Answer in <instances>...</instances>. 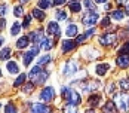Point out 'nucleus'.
Here are the masks:
<instances>
[{"label": "nucleus", "instance_id": "1", "mask_svg": "<svg viewBox=\"0 0 129 113\" xmlns=\"http://www.w3.org/2000/svg\"><path fill=\"white\" fill-rule=\"evenodd\" d=\"M61 97H62V100L67 101V104L79 106L82 103V95L79 94L77 91L70 88V86H64V88L61 89Z\"/></svg>", "mask_w": 129, "mask_h": 113}, {"label": "nucleus", "instance_id": "2", "mask_svg": "<svg viewBox=\"0 0 129 113\" xmlns=\"http://www.w3.org/2000/svg\"><path fill=\"white\" fill-rule=\"evenodd\" d=\"M113 98L116 101V107L122 113L129 112V92H120V94H114Z\"/></svg>", "mask_w": 129, "mask_h": 113}, {"label": "nucleus", "instance_id": "3", "mask_svg": "<svg viewBox=\"0 0 129 113\" xmlns=\"http://www.w3.org/2000/svg\"><path fill=\"white\" fill-rule=\"evenodd\" d=\"M80 86V89L83 91V92H93V91H96V88L100 86V82L98 80H73L71 82V85H77Z\"/></svg>", "mask_w": 129, "mask_h": 113}, {"label": "nucleus", "instance_id": "4", "mask_svg": "<svg viewBox=\"0 0 129 113\" xmlns=\"http://www.w3.org/2000/svg\"><path fill=\"white\" fill-rule=\"evenodd\" d=\"M28 112L30 113H53V109L43 103H28Z\"/></svg>", "mask_w": 129, "mask_h": 113}, {"label": "nucleus", "instance_id": "5", "mask_svg": "<svg viewBox=\"0 0 129 113\" xmlns=\"http://www.w3.org/2000/svg\"><path fill=\"white\" fill-rule=\"evenodd\" d=\"M55 95H56V92H55V89L52 88V86H45L39 94L40 100L45 101V103H51V101H53L55 100Z\"/></svg>", "mask_w": 129, "mask_h": 113}, {"label": "nucleus", "instance_id": "6", "mask_svg": "<svg viewBox=\"0 0 129 113\" xmlns=\"http://www.w3.org/2000/svg\"><path fill=\"white\" fill-rule=\"evenodd\" d=\"M98 13L96 12H86L82 15V24L85 27H92L98 22Z\"/></svg>", "mask_w": 129, "mask_h": 113}, {"label": "nucleus", "instance_id": "7", "mask_svg": "<svg viewBox=\"0 0 129 113\" xmlns=\"http://www.w3.org/2000/svg\"><path fill=\"white\" fill-rule=\"evenodd\" d=\"M117 33H105V34H101L98 37V42L103 45V46H111L113 43H116L117 40Z\"/></svg>", "mask_w": 129, "mask_h": 113}, {"label": "nucleus", "instance_id": "8", "mask_svg": "<svg viewBox=\"0 0 129 113\" xmlns=\"http://www.w3.org/2000/svg\"><path fill=\"white\" fill-rule=\"evenodd\" d=\"M77 70H79L77 61H74V60H68V61H65V63H64V67H62V75H64V76H71V75H74Z\"/></svg>", "mask_w": 129, "mask_h": 113}, {"label": "nucleus", "instance_id": "9", "mask_svg": "<svg viewBox=\"0 0 129 113\" xmlns=\"http://www.w3.org/2000/svg\"><path fill=\"white\" fill-rule=\"evenodd\" d=\"M43 37H45V31H43L42 28H37V30H34V31L30 33V40H31L34 45H40V42H42Z\"/></svg>", "mask_w": 129, "mask_h": 113}, {"label": "nucleus", "instance_id": "10", "mask_svg": "<svg viewBox=\"0 0 129 113\" xmlns=\"http://www.w3.org/2000/svg\"><path fill=\"white\" fill-rule=\"evenodd\" d=\"M116 64L120 69H128L129 67V54H120L116 58Z\"/></svg>", "mask_w": 129, "mask_h": 113}, {"label": "nucleus", "instance_id": "11", "mask_svg": "<svg viewBox=\"0 0 129 113\" xmlns=\"http://www.w3.org/2000/svg\"><path fill=\"white\" fill-rule=\"evenodd\" d=\"M46 31H48L49 34H52V36H55V37H59V34H61V27H59L58 22H53V21H52V22L48 24Z\"/></svg>", "mask_w": 129, "mask_h": 113}, {"label": "nucleus", "instance_id": "12", "mask_svg": "<svg viewBox=\"0 0 129 113\" xmlns=\"http://www.w3.org/2000/svg\"><path fill=\"white\" fill-rule=\"evenodd\" d=\"M76 46H77L76 40H71V39H67V40H62V42H61V48H62V52H64V54L73 51Z\"/></svg>", "mask_w": 129, "mask_h": 113}, {"label": "nucleus", "instance_id": "13", "mask_svg": "<svg viewBox=\"0 0 129 113\" xmlns=\"http://www.w3.org/2000/svg\"><path fill=\"white\" fill-rule=\"evenodd\" d=\"M48 77H49V72L43 70V72H42L40 75H37V76H36V77H34V79H33L31 82H33L34 85H43V83H45V82L48 80Z\"/></svg>", "mask_w": 129, "mask_h": 113}, {"label": "nucleus", "instance_id": "14", "mask_svg": "<svg viewBox=\"0 0 129 113\" xmlns=\"http://www.w3.org/2000/svg\"><path fill=\"white\" fill-rule=\"evenodd\" d=\"M31 16H34V19H37L39 22H42V21L46 19V12L39 9V8H33L31 9Z\"/></svg>", "mask_w": 129, "mask_h": 113}, {"label": "nucleus", "instance_id": "15", "mask_svg": "<svg viewBox=\"0 0 129 113\" xmlns=\"http://www.w3.org/2000/svg\"><path fill=\"white\" fill-rule=\"evenodd\" d=\"M6 70H8L9 75H18L19 73V65H18L16 61L11 60V61H8V64H6Z\"/></svg>", "mask_w": 129, "mask_h": 113}, {"label": "nucleus", "instance_id": "16", "mask_svg": "<svg viewBox=\"0 0 129 113\" xmlns=\"http://www.w3.org/2000/svg\"><path fill=\"white\" fill-rule=\"evenodd\" d=\"M65 34L68 37H77L79 36V27L76 24H68L65 28Z\"/></svg>", "mask_w": 129, "mask_h": 113}, {"label": "nucleus", "instance_id": "17", "mask_svg": "<svg viewBox=\"0 0 129 113\" xmlns=\"http://www.w3.org/2000/svg\"><path fill=\"white\" fill-rule=\"evenodd\" d=\"M93 33H95V28H89V30H86L83 34H79L77 37H76V43H77V45H82V43H83L88 37H90Z\"/></svg>", "mask_w": 129, "mask_h": 113}, {"label": "nucleus", "instance_id": "18", "mask_svg": "<svg viewBox=\"0 0 129 113\" xmlns=\"http://www.w3.org/2000/svg\"><path fill=\"white\" fill-rule=\"evenodd\" d=\"M39 46H40V49H43V51H51L52 48L55 46V43H53L49 37H46V36H45V37L42 39V42H40Z\"/></svg>", "mask_w": 129, "mask_h": 113}, {"label": "nucleus", "instance_id": "19", "mask_svg": "<svg viewBox=\"0 0 129 113\" xmlns=\"http://www.w3.org/2000/svg\"><path fill=\"white\" fill-rule=\"evenodd\" d=\"M68 9H70V12H73V13L80 12V11H82V3H80V0H70Z\"/></svg>", "mask_w": 129, "mask_h": 113}, {"label": "nucleus", "instance_id": "20", "mask_svg": "<svg viewBox=\"0 0 129 113\" xmlns=\"http://www.w3.org/2000/svg\"><path fill=\"white\" fill-rule=\"evenodd\" d=\"M110 70V65L107 63H101V64H96V67H95V73L98 76H105V73Z\"/></svg>", "mask_w": 129, "mask_h": 113}, {"label": "nucleus", "instance_id": "21", "mask_svg": "<svg viewBox=\"0 0 129 113\" xmlns=\"http://www.w3.org/2000/svg\"><path fill=\"white\" fill-rule=\"evenodd\" d=\"M103 113H117V107L114 101H107L103 106Z\"/></svg>", "mask_w": 129, "mask_h": 113}, {"label": "nucleus", "instance_id": "22", "mask_svg": "<svg viewBox=\"0 0 129 113\" xmlns=\"http://www.w3.org/2000/svg\"><path fill=\"white\" fill-rule=\"evenodd\" d=\"M30 45V36H22L16 40V48L18 49H25L27 46Z\"/></svg>", "mask_w": 129, "mask_h": 113}, {"label": "nucleus", "instance_id": "23", "mask_svg": "<svg viewBox=\"0 0 129 113\" xmlns=\"http://www.w3.org/2000/svg\"><path fill=\"white\" fill-rule=\"evenodd\" d=\"M110 18L114 19V21H122V19L125 18V12H123L122 9H116V11L110 12Z\"/></svg>", "mask_w": 129, "mask_h": 113}, {"label": "nucleus", "instance_id": "24", "mask_svg": "<svg viewBox=\"0 0 129 113\" xmlns=\"http://www.w3.org/2000/svg\"><path fill=\"white\" fill-rule=\"evenodd\" d=\"M100 103H101V95H98V94L90 95L89 100H88V104L90 107H96V106H100Z\"/></svg>", "mask_w": 129, "mask_h": 113}, {"label": "nucleus", "instance_id": "25", "mask_svg": "<svg viewBox=\"0 0 129 113\" xmlns=\"http://www.w3.org/2000/svg\"><path fill=\"white\" fill-rule=\"evenodd\" d=\"M43 70H45V69H43L42 65H39V64H37V65H34V67H33V69L30 70V73H28V77H30V79L33 80V79H34V77H36L37 75H40V73H42Z\"/></svg>", "mask_w": 129, "mask_h": 113}, {"label": "nucleus", "instance_id": "26", "mask_svg": "<svg viewBox=\"0 0 129 113\" xmlns=\"http://www.w3.org/2000/svg\"><path fill=\"white\" fill-rule=\"evenodd\" d=\"M12 55V49L11 48H3L0 51V61H8Z\"/></svg>", "mask_w": 129, "mask_h": 113}, {"label": "nucleus", "instance_id": "27", "mask_svg": "<svg viewBox=\"0 0 129 113\" xmlns=\"http://www.w3.org/2000/svg\"><path fill=\"white\" fill-rule=\"evenodd\" d=\"M27 77H28V76H27L25 73H22V75H18L16 80L13 82V88H18V86L24 85V83H25V80H27Z\"/></svg>", "mask_w": 129, "mask_h": 113}, {"label": "nucleus", "instance_id": "28", "mask_svg": "<svg viewBox=\"0 0 129 113\" xmlns=\"http://www.w3.org/2000/svg\"><path fill=\"white\" fill-rule=\"evenodd\" d=\"M119 86L123 92H128L129 91V77H122L119 80Z\"/></svg>", "mask_w": 129, "mask_h": 113}, {"label": "nucleus", "instance_id": "29", "mask_svg": "<svg viewBox=\"0 0 129 113\" xmlns=\"http://www.w3.org/2000/svg\"><path fill=\"white\" fill-rule=\"evenodd\" d=\"M51 6H52V0H39V2H37V8L42 9V11L49 9Z\"/></svg>", "mask_w": 129, "mask_h": 113}, {"label": "nucleus", "instance_id": "30", "mask_svg": "<svg viewBox=\"0 0 129 113\" xmlns=\"http://www.w3.org/2000/svg\"><path fill=\"white\" fill-rule=\"evenodd\" d=\"M83 3H85V8L89 12H96V5H95L93 0H83Z\"/></svg>", "mask_w": 129, "mask_h": 113}, {"label": "nucleus", "instance_id": "31", "mask_svg": "<svg viewBox=\"0 0 129 113\" xmlns=\"http://www.w3.org/2000/svg\"><path fill=\"white\" fill-rule=\"evenodd\" d=\"M5 113H18V107L15 106V103H8L5 106Z\"/></svg>", "mask_w": 129, "mask_h": 113}, {"label": "nucleus", "instance_id": "32", "mask_svg": "<svg viewBox=\"0 0 129 113\" xmlns=\"http://www.w3.org/2000/svg\"><path fill=\"white\" fill-rule=\"evenodd\" d=\"M34 88H36V85H34L33 82H28V83H25V85L22 86V89H21V91H22L24 94H31V92L34 91Z\"/></svg>", "mask_w": 129, "mask_h": 113}, {"label": "nucleus", "instance_id": "33", "mask_svg": "<svg viewBox=\"0 0 129 113\" xmlns=\"http://www.w3.org/2000/svg\"><path fill=\"white\" fill-rule=\"evenodd\" d=\"M51 61H52V57L49 55V54H46V55L40 57L39 61H37V64H39V65H45V64H49Z\"/></svg>", "mask_w": 129, "mask_h": 113}, {"label": "nucleus", "instance_id": "34", "mask_svg": "<svg viewBox=\"0 0 129 113\" xmlns=\"http://www.w3.org/2000/svg\"><path fill=\"white\" fill-rule=\"evenodd\" d=\"M13 15H15L16 18H21V16L24 15V8H22V5H16V6L13 8Z\"/></svg>", "mask_w": 129, "mask_h": 113}, {"label": "nucleus", "instance_id": "35", "mask_svg": "<svg viewBox=\"0 0 129 113\" xmlns=\"http://www.w3.org/2000/svg\"><path fill=\"white\" fill-rule=\"evenodd\" d=\"M21 24L19 22H15V24L12 25V28H11V36H18L19 34V31H21Z\"/></svg>", "mask_w": 129, "mask_h": 113}, {"label": "nucleus", "instance_id": "36", "mask_svg": "<svg viewBox=\"0 0 129 113\" xmlns=\"http://www.w3.org/2000/svg\"><path fill=\"white\" fill-rule=\"evenodd\" d=\"M55 18L59 19V21H65V19H67V12L62 11V9H58V11L55 12Z\"/></svg>", "mask_w": 129, "mask_h": 113}, {"label": "nucleus", "instance_id": "37", "mask_svg": "<svg viewBox=\"0 0 129 113\" xmlns=\"http://www.w3.org/2000/svg\"><path fill=\"white\" fill-rule=\"evenodd\" d=\"M64 113H79L77 106H74V104H67L64 107Z\"/></svg>", "mask_w": 129, "mask_h": 113}, {"label": "nucleus", "instance_id": "38", "mask_svg": "<svg viewBox=\"0 0 129 113\" xmlns=\"http://www.w3.org/2000/svg\"><path fill=\"white\" fill-rule=\"evenodd\" d=\"M30 24H31V15H25V16H24V22L21 24V27H22V28H28Z\"/></svg>", "mask_w": 129, "mask_h": 113}, {"label": "nucleus", "instance_id": "39", "mask_svg": "<svg viewBox=\"0 0 129 113\" xmlns=\"http://www.w3.org/2000/svg\"><path fill=\"white\" fill-rule=\"evenodd\" d=\"M119 54H129V40L125 42V45L119 49Z\"/></svg>", "mask_w": 129, "mask_h": 113}, {"label": "nucleus", "instance_id": "40", "mask_svg": "<svg viewBox=\"0 0 129 113\" xmlns=\"http://www.w3.org/2000/svg\"><path fill=\"white\" fill-rule=\"evenodd\" d=\"M8 11H9V9H8V5L2 3V5H0V16L3 18V16H5V15L8 13Z\"/></svg>", "mask_w": 129, "mask_h": 113}, {"label": "nucleus", "instance_id": "41", "mask_svg": "<svg viewBox=\"0 0 129 113\" xmlns=\"http://www.w3.org/2000/svg\"><path fill=\"white\" fill-rule=\"evenodd\" d=\"M114 88H116V83H110V85H107V92L110 94V95H114L116 92H114Z\"/></svg>", "mask_w": 129, "mask_h": 113}, {"label": "nucleus", "instance_id": "42", "mask_svg": "<svg viewBox=\"0 0 129 113\" xmlns=\"http://www.w3.org/2000/svg\"><path fill=\"white\" fill-rule=\"evenodd\" d=\"M108 25H110V16H105L103 21H101V27L105 28V27H108Z\"/></svg>", "mask_w": 129, "mask_h": 113}, {"label": "nucleus", "instance_id": "43", "mask_svg": "<svg viewBox=\"0 0 129 113\" xmlns=\"http://www.w3.org/2000/svg\"><path fill=\"white\" fill-rule=\"evenodd\" d=\"M52 3H53L55 6H62V5L65 3V0H53Z\"/></svg>", "mask_w": 129, "mask_h": 113}, {"label": "nucleus", "instance_id": "44", "mask_svg": "<svg viewBox=\"0 0 129 113\" xmlns=\"http://www.w3.org/2000/svg\"><path fill=\"white\" fill-rule=\"evenodd\" d=\"M5 27H6V19L0 18V30H5Z\"/></svg>", "mask_w": 129, "mask_h": 113}, {"label": "nucleus", "instance_id": "45", "mask_svg": "<svg viewBox=\"0 0 129 113\" xmlns=\"http://www.w3.org/2000/svg\"><path fill=\"white\" fill-rule=\"evenodd\" d=\"M119 5H129V0H117Z\"/></svg>", "mask_w": 129, "mask_h": 113}, {"label": "nucleus", "instance_id": "46", "mask_svg": "<svg viewBox=\"0 0 129 113\" xmlns=\"http://www.w3.org/2000/svg\"><path fill=\"white\" fill-rule=\"evenodd\" d=\"M93 2H95V3H104V5H105L108 0H93Z\"/></svg>", "mask_w": 129, "mask_h": 113}, {"label": "nucleus", "instance_id": "47", "mask_svg": "<svg viewBox=\"0 0 129 113\" xmlns=\"http://www.w3.org/2000/svg\"><path fill=\"white\" fill-rule=\"evenodd\" d=\"M110 8H111V5H110V3H105V8H104V9H105V11H110Z\"/></svg>", "mask_w": 129, "mask_h": 113}, {"label": "nucleus", "instance_id": "48", "mask_svg": "<svg viewBox=\"0 0 129 113\" xmlns=\"http://www.w3.org/2000/svg\"><path fill=\"white\" fill-rule=\"evenodd\" d=\"M3 43H5V37L0 36V46H3Z\"/></svg>", "mask_w": 129, "mask_h": 113}, {"label": "nucleus", "instance_id": "49", "mask_svg": "<svg viewBox=\"0 0 129 113\" xmlns=\"http://www.w3.org/2000/svg\"><path fill=\"white\" fill-rule=\"evenodd\" d=\"M27 2H30V0H19V5H22V6H24Z\"/></svg>", "mask_w": 129, "mask_h": 113}, {"label": "nucleus", "instance_id": "50", "mask_svg": "<svg viewBox=\"0 0 129 113\" xmlns=\"http://www.w3.org/2000/svg\"><path fill=\"white\" fill-rule=\"evenodd\" d=\"M85 113H96V112H95L93 109H89V110H86V112H85Z\"/></svg>", "mask_w": 129, "mask_h": 113}, {"label": "nucleus", "instance_id": "51", "mask_svg": "<svg viewBox=\"0 0 129 113\" xmlns=\"http://www.w3.org/2000/svg\"><path fill=\"white\" fill-rule=\"evenodd\" d=\"M126 13H128V15H129V5H128V6H126Z\"/></svg>", "mask_w": 129, "mask_h": 113}, {"label": "nucleus", "instance_id": "52", "mask_svg": "<svg viewBox=\"0 0 129 113\" xmlns=\"http://www.w3.org/2000/svg\"><path fill=\"white\" fill-rule=\"evenodd\" d=\"M0 79H2V70H0Z\"/></svg>", "mask_w": 129, "mask_h": 113}, {"label": "nucleus", "instance_id": "53", "mask_svg": "<svg viewBox=\"0 0 129 113\" xmlns=\"http://www.w3.org/2000/svg\"><path fill=\"white\" fill-rule=\"evenodd\" d=\"M0 107H2V103H0Z\"/></svg>", "mask_w": 129, "mask_h": 113}]
</instances>
